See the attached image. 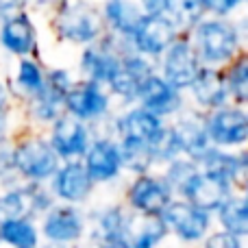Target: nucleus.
<instances>
[{
	"instance_id": "f257e3e1",
	"label": "nucleus",
	"mask_w": 248,
	"mask_h": 248,
	"mask_svg": "<svg viewBox=\"0 0 248 248\" xmlns=\"http://www.w3.org/2000/svg\"><path fill=\"white\" fill-rule=\"evenodd\" d=\"M240 29L227 17H207L192 26V46L207 68L224 65L240 50Z\"/></svg>"
},
{
	"instance_id": "f03ea898",
	"label": "nucleus",
	"mask_w": 248,
	"mask_h": 248,
	"mask_svg": "<svg viewBox=\"0 0 248 248\" xmlns=\"http://www.w3.org/2000/svg\"><path fill=\"white\" fill-rule=\"evenodd\" d=\"M59 35L72 44H94L103 33V17L87 0H65L55 22Z\"/></svg>"
},
{
	"instance_id": "7ed1b4c3",
	"label": "nucleus",
	"mask_w": 248,
	"mask_h": 248,
	"mask_svg": "<svg viewBox=\"0 0 248 248\" xmlns=\"http://www.w3.org/2000/svg\"><path fill=\"white\" fill-rule=\"evenodd\" d=\"M11 161L17 174H22L33 183H42L57 172L59 155L52 150L50 141L31 137L16 146V150L11 153Z\"/></svg>"
},
{
	"instance_id": "20e7f679",
	"label": "nucleus",
	"mask_w": 248,
	"mask_h": 248,
	"mask_svg": "<svg viewBox=\"0 0 248 248\" xmlns=\"http://www.w3.org/2000/svg\"><path fill=\"white\" fill-rule=\"evenodd\" d=\"M116 131L120 135V144L146 146V148H153L157 155V148L166 137L168 126L163 124V118L146 111L144 107H133L118 118Z\"/></svg>"
},
{
	"instance_id": "39448f33",
	"label": "nucleus",
	"mask_w": 248,
	"mask_h": 248,
	"mask_svg": "<svg viewBox=\"0 0 248 248\" xmlns=\"http://www.w3.org/2000/svg\"><path fill=\"white\" fill-rule=\"evenodd\" d=\"M179 37V29L163 13H144L128 37L133 52L141 57H161L166 48Z\"/></svg>"
},
{
	"instance_id": "423d86ee",
	"label": "nucleus",
	"mask_w": 248,
	"mask_h": 248,
	"mask_svg": "<svg viewBox=\"0 0 248 248\" xmlns=\"http://www.w3.org/2000/svg\"><path fill=\"white\" fill-rule=\"evenodd\" d=\"M161 59V72L163 78L176 90H189L194 78L198 77L202 63L194 50L192 42L185 37H176L170 46L166 48Z\"/></svg>"
},
{
	"instance_id": "0eeeda50",
	"label": "nucleus",
	"mask_w": 248,
	"mask_h": 248,
	"mask_svg": "<svg viewBox=\"0 0 248 248\" xmlns=\"http://www.w3.org/2000/svg\"><path fill=\"white\" fill-rule=\"evenodd\" d=\"M159 218L168 231H172L183 242H201L209 233L211 214L189 205L187 201H170Z\"/></svg>"
},
{
	"instance_id": "6e6552de",
	"label": "nucleus",
	"mask_w": 248,
	"mask_h": 248,
	"mask_svg": "<svg viewBox=\"0 0 248 248\" xmlns=\"http://www.w3.org/2000/svg\"><path fill=\"white\" fill-rule=\"evenodd\" d=\"M205 131L211 144L218 148L244 146L248 140V116L242 107H218L207 116Z\"/></svg>"
},
{
	"instance_id": "1a4fd4ad",
	"label": "nucleus",
	"mask_w": 248,
	"mask_h": 248,
	"mask_svg": "<svg viewBox=\"0 0 248 248\" xmlns=\"http://www.w3.org/2000/svg\"><path fill=\"white\" fill-rule=\"evenodd\" d=\"M170 201L172 187L163 176H150L144 172L128 187V205L148 218H159Z\"/></svg>"
},
{
	"instance_id": "9d476101",
	"label": "nucleus",
	"mask_w": 248,
	"mask_h": 248,
	"mask_svg": "<svg viewBox=\"0 0 248 248\" xmlns=\"http://www.w3.org/2000/svg\"><path fill=\"white\" fill-rule=\"evenodd\" d=\"M65 111L81 122H94L107 116L109 111V96L103 92V85L94 81L72 83L65 94Z\"/></svg>"
},
{
	"instance_id": "9b49d317",
	"label": "nucleus",
	"mask_w": 248,
	"mask_h": 248,
	"mask_svg": "<svg viewBox=\"0 0 248 248\" xmlns=\"http://www.w3.org/2000/svg\"><path fill=\"white\" fill-rule=\"evenodd\" d=\"M179 192L189 205L211 214V211H216L229 196H231L233 189H231V183L211 179V176L202 174V172L196 168V170L181 183Z\"/></svg>"
},
{
	"instance_id": "f8f14e48",
	"label": "nucleus",
	"mask_w": 248,
	"mask_h": 248,
	"mask_svg": "<svg viewBox=\"0 0 248 248\" xmlns=\"http://www.w3.org/2000/svg\"><path fill=\"white\" fill-rule=\"evenodd\" d=\"M137 100L140 107H144L146 111L155 113L159 118L174 116L181 107H183V98L181 92L176 87H172L161 74H148L141 81L140 92H137Z\"/></svg>"
},
{
	"instance_id": "ddd939ff",
	"label": "nucleus",
	"mask_w": 248,
	"mask_h": 248,
	"mask_svg": "<svg viewBox=\"0 0 248 248\" xmlns=\"http://www.w3.org/2000/svg\"><path fill=\"white\" fill-rule=\"evenodd\" d=\"M52 201L39 185L17 187L0 196V222L13 218H33L35 214H46Z\"/></svg>"
},
{
	"instance_id": "4468645a",
	"label": "nucleus",
	"mask_w": 248,
	"mask_h": 248,
	"mask_svg": "<svg viewBox=\"0 0 248 248\" xmlns=\"http://www.w3.org/2000/svg\"><path fill=\"white\" fill-rule=\"evenodd\" d=\"M83 157H85L83 166L94 183H107V181L116 179L122 170L120 146H118V141L107 140V137L90 141Z\"/></svg>"
},
{
	"instance_id": "2eb2a0df",
	"label": "nucleus",
	"mask_w": 248,
	"mask_h": 248,
	"mask_svg": "<svg viewBox=\"0 0 248 248\" xmlns=\"http://www.w3.org/2000/svg\"><path fill=\"white\" fill-rule=\"evenodd\" d=\"M50 179H52V194L57 198H61L63 202H70V205L85 202L87 196L92 194V189H94V181L90 179L85 166L78 163L77 159L57 168V172Z\"/></svg>"
},
{
	"instance_id": "dca6fc26",
	"label": "nucleus",
	"mask_w": 248,
	"mask_h": 248,
	"mask_svg": "<svg viewBox=\"0 0 248 248\" xmlns=\"http://www.w3.org/2000/svg\"><path fill=\"white\" fill-rule=\"evenodd\" d=\"M50 146L59 157L65 159H78L85 155L90 146V131L85 122L77 120L74 116H59L52 126Z\"/></svg>"
},
{
	"instance_id": "f3484780",
	"label": "nucleus",
	"mask_w": 248,
	"mask_h": 248,
	"mask_svg": "<svg viewBox=\"0 0 248 248\" xmlns=\"http://www.w3.org/2000/svg\"><path fill=\"white\" fill-rule=\"evenodd\" d=\"M148 74H153V63L148 61V57H141L137 52H128V55H124L120 59V70H118L116 77L107 85L118 98L133 103V100H137V92H140L141 81Z\"/></svg>"
},
{
	"instance_id": "a211bd4d",
	"label": "nucleus",
	"mask_w": 248,
	"mask_h": 248,
	"mask_svg": "<svg viewBox=\"0 0 248 248\" xmlns=\"http://www.w3.org/2000/svg\"><path fill=\"white\" fill-rule=\"evenodd\" d=\"M0 46L7 52L17 57H26L37 46V31L35 24L24 11L4 17L0 24Z\"/></svg>"
},
{
	"instance_id": "6ab92c4d",
	"label": "nucleus",
	"mask_w": 248,
	"mask_h": 248,
	"mask_svg": "<svg viewBox=\"0 0 248 248\" xmlns=\"http://www.w3.org/2000/svg\"><path fill=\"white\" fill-rule=\"evenodd\" d=\"M83 229H85L83 216L74 207H50L46 211V218H44L42 224L44 237L50 240L52 244L77 242L83 235Z\"/></svg>"
},
{
	"instance_id": "aec40b11",
	"label": "nucleus",
	"mask_w": 248,
	"mask_h": 248,
	"mask_svg": "<svg viewBox=\"0 0 248 248\" xmlns=\"http://www.w3.org/2000/svg\"><path fill=\"white\" fill-rule=\"evenodd\" d=\"M120 59L122 57L113 50L111 44L107 42L92 44L81 55V72L85 74L87 81H94L98 85H107L116 77L118 70H120Z\"/></svg>"
},
{
	"instance_id": "412c9836",
	"label": "nucleus",
	"mask_w": 248,
	"mask_h": 248,
	"mask_svg": "<svg viewBox=\"0 0 248 248\" xmlns=\"http://www.w3.org/2000/svg\"><path fill=\"white\" fill-rule=\"evenodd\" d=\"M192 96L201 107L205 109H218L224 107L229 100V90H227V81H224V74L216 68H207L202 65L198 77L194 78V83L189 85Z\"/></svg>"
},
{
	"instance_id": "4be33fe9",
	"label": "nucleus",
	"mask_w": 248,
	"mask_h": 248,
	"mask_svg": "<svg viewBox=\"0 0 248 248\" xmlns=\"http://www.w3.org/2000/svg\"><path fill=\"white\" fill-rule=\"evenodd\" d=\"M170 133L179 146V153L194 163L201 161V157L211 146L205 131V122H198L196 118H181L174 126H170Z\"/></svg>"
},
{
	"instance_id": "5701e85b",
	"label": "nucleus",
	"mask_w": 248,
	"mask_h": 248,
	"mask_svg": "<svg viewBox=\"0 0 248 248\" xmlns=\"http://www.w3.org/2000/svg\"><path fill=\"white\" fill-rule=\"evenodd\" d=\"M201 168L198 170L202 174L211 176V179L224 181V183H233L242 176L244 172V157H237V155H231L222 148H216V146H209L205 155L201 157Z\"/></svg>"
},
{
	"instance_id": "b1692460",
	"label": "nucleus",
	"mask_w": 248,
	"mask_h": 248,
	"mask_svg": "<svg viewBox=\"0 0 248 248\" xmlns=\"http://www.w3.org/2000/svg\"><path fill=\"white\" fill-rule=\"evenodd\" d=\"M144 11L133 0H105L103 4V17L113 31V35L122 39H128L135 31L137 22L141 20Z\"/></svg>"
},
{
	"instance_id": "393cba45",
	"label": "nucleus",
	"mask_w": 248,
	"mask_h": 248,
	"mask_svg": "<svg viewBox=\"0 0 248 248\" xmlns=\"http://www.w3.org/2000/svg\"><path fill=\"white\" fill-rule=\"evenodd\" d=\"M63 100H65V92L57 90V87L48 85L44 81L42 90L31 96V113L39 122H55L65 109Z\"/></svg>"
},
{
	"instance_id": "a878e982",
	"label": "nucleus",
	"mask_w": 248,
	"mask_h": 248,
	"mask_svg": "<svg viewBox=\"0 0 248 248\" xmlns=\"http://www.w3.org/2000/svg\"><path fill=\"white\" fill-rule=\"evenodd\" d=\"M220 224L227 233H233L237 237H244L248 233V205L244 196H229L222 205L218 207Z\"/></svg>"
},
{
	"instance_id": "bb28decb",
	"label": "nucleus",
	"mask_w": 248,
	"mask_h": 248,
	"mask_svg": "<svg viewBox=\"0 0 248 248\" xmlns=\"http://www.w3.org/2000/svg\"><path fill=\"white\" fill-rule=\"evenodd\" d=\"M0 242L11 248H37V229L31 218H13L0 222Z\"/></svg>"
},
{
	"instance_id": "cd10ccee",
	"label": "nucleus",
	"mask_w": 248,
	"mask_h": 248,
	"mask_svg": "<svg viewBox=\"0 0 248 248\" xmlns=\"http://www.w3.org/2000/svg\"><path fill=\"white\" fill-rule=\"evenodd\" d=\"M161 13L170 17L176 29H192L202 20L205 7H202V0H166Z\"/></svg>"
},
{
	"instance_id": "c85d7f7f",
	"label": "nucleus",
	"mask_w": 248,
	"mask_h": 248,
	"mask_svg": "<svg viewBox=\"0 0 248 248\" xmlns=\"http://www.w3.org/2000/svg\"><path fill=\"white\" fill-rule=\"evenodd\" d=\"M128 233H133V240L128 242L131 248H157L166 237L168 229L161 218H148L144 216V222L140 229L128 227Z\"/></svg>"
},
{
	"instance_id": "c756f323",
	"label": "nucleus",
	"mask_w": 248,
	"mask_h": 248,
	"mask_svg": "<svg viewBox=\"0 0 248 248\" xmlns=\"http://www.w3.org/2000/svg\"><path fill=\"white\" fill-rule=\"evenodd\" d=\"M229 90V98H235L237 105H244L248 98V59L240 55L237 59H231V68L224 74Z\"/></svg>"
},
{
	"instance_id": "7c9ffc66",
	"label": "nucleus",
	"mask_w": 248,
	"mask_h": 248,
	"mask_svg": "<svg viewBox=\"0 0 248 248\" xmlns=\"http://www.w3.org/2000/svg\"><path fill=\"white\" fill-rule=\"evenodd\" d=\"M131 218L120 207H109L98 216V235L100 240H111V237H128Z\"/></svg>"
},
{
	"instance_id": "2f4dec72",
	"label": "nucleus",
	"mask_w": 248,
	"mask_h": 248,
	"mask_svg": "<svg viewBox=\"0 0 248 248\" xmlns=\"http://www.w3.org/2000/svg\"><path fill=\"white\" fill-rule=\"evenodd\" d=\"M44 81H46V74L42 72L35 61L31 59H22L17 63V74H16V83L26 96L37 94L39 90L44 87Z\"/></svg>"
},
{
	"instance_id": "473e14b6",
	"label": "nucleus",
	"mask_w": 248,
	"mask_h": 248,
	"mask_svg": "<svg viewBox=\"0 0 248 248\" xmlns=\"http://www.w3.org/2000/svg\"><path fill=\"white\" fill-rule=\"evenodd\" d=\"M244 0H202V7L207 13H214L216 17H227L235 11Z\"/></svg>"
},
{
	"instance_id": "72a5a7b5",
	"label": "nucleus",
	"mask_w": 248,
	"mask_h": 248,
	"mask_svg": "<svg viewBox=\"0 0 248 248\" xmlns=\"http://www.w3.org/2000/svg\"><path fill=\"white\" fill-rule=\"evenodd\" d=\"M205 248H244V246H242V237L227 233V231H220L207 237Z\"/></svg>"
},
{
	"instance_id": "f704fd0d",
	"label": "nucleus",
	"mask_w": 248,
	"mask_h": 248,
	"mask_svg": "<svg viewBox=\"0 0 248 248\" xmlns=\"http://www.w3.org/2000/svg\"><path fill=\"white\" fill-rule=\"evenodd\" d=\"M22 7V0H0V17H9L13 13H17V9Z\"/></svg>"
},
{
	"instance_id": "c9c22d12",
	"label": "nucleus",
	"mask_w": 248,
	"mask_h": 248,
	"mask_svg": "<svg viewBox=\"0 0 248 248\" xmlns=\"http://www.w3.org/2000/svg\"><path fill=\"white\" fill-rule=\"evenodd\" d=\"M166 0H140V7L144 13H161Z\"/></svg>"
},
{
	"instance_id": "e433bc0d",
	"label": "nucleus",
	"mask_w": 248,
	"mask_h": 248,
	"mask_svg": "<svg viewBox=\"0 0 248 248\" xmlns=\"http://www.w3.org/2000/svg\"><path fill=\"white\" fill-rule=\"evenodd\" d=\"M100 248H131L128 237H111V240H100Z\"/></svg>"
},
{
	"instance_id": "4c0bfd02",
	"label": "nucleus",
	"mask_w": 248,
	"mask_h": 248,
	"mask_svg": "<svg viewBox=\"0 0 248 248\" xmlns=\"http://www.w3.org/2000/svg\"><path fill=\"white\" fill-rule=\"evenodd\" d=\"M7 133H9V116H7V107L0 105V144L7 140Z\"/></svg>"
},
{
	"instance_id": "58836bf2",
	"label": "nucleus",
	"mask_w": 248,
	"mask_h": 248,
	"mask_svg": "<svg viewBox=\"0 0 248 248\" xmlns=\"http://www.w3.org/2000/svg\"><path fill=\"white\" fill-rule=\"evenodd\" d=\"M7 103V90H4V85L0 83V105Z\"/></svg>"
},
{
	"instance_id": "ea45409f",
	"label": "nucleus",
	"mask_w": 248,
	"mask_h": 248,
	"mask_svg": "<svg viewBox=\"0 0 248 248\" xmlns=\"http://www.w3.org/2000/svg\"><path fill=\"white\" fill-rule=\"evenodd\" d=\"M46 248H61V246H46Z\"/></svg>"
}]
</instances>
